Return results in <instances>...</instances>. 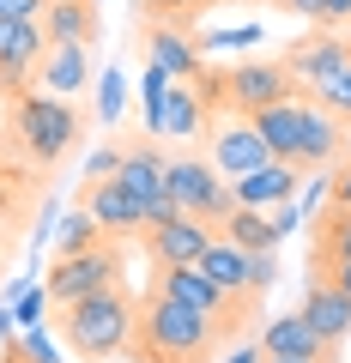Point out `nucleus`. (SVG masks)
Masks as SVG:
<instances>
[{
  "mask_svg": "<svg viewBox=\"0 0 351 363\" xmlns=\"http://www.w3.org/2000/svg\"><path fill=\"white\" fill-rule=\"evenodd\" d=\"M218 339L224 327L212 315L188 309V303H169V297H145L140 315H133V363H212L218 357Z\"/></svg>",
  "mask_w": 351,
  "mask_h": 363,
  "instance_id": "f257e3e1",
  "label": "nucleus"
},
{
  "mask_svg": "<svg viewBox=\"0 0 351 363\" xmlns=\"http://www.w3.org/2000/svg\"><path fill=\"white\" fill-rule=\"evenodd\" d=\"M133 315H140V303L121 285H109V291H97V297H79V303H67V309H55V327H61V339H67L73 357L116 363V357H128V345H133Z\"/></svg>",
  "mask_w": 351,
  "mask_h": 363,
  "instance_id": "f03ea898",
  "label": "nucleus"
},
{
  "mask_svg": "<svg viewBox=\"0 0 351 363\" xmlns=\"http://www.w3.org/2000/svg\"><path fill=\"white\" fill-rule=\"evenodd\" d=\"M6 133H13V145L37 169H55L79 140H85V109L67 104V97H49V91H25V97H13Z\"/></svg>",
  "mask_w": 351,
  "mask_h": 363,
  "instance_id": "7ed1b4c3",
  "label": "nucleus"
},
{
  "mask_svg": "<svg viewBox=\"0 0 351 363\" xmlns=\"http://www.w3.org/2000/svg\"><path fill=\"white\" fill-rule=\"evenodd\" d=\"M194 85L212 104V116H260V109H273V104H285V97L303 91L285 61H236L224 73H200Z\"/></svg>",
  "mask_w": 351,
  "mask_h": 363,
  "instance_id": "20e7f679",
  "label": "nucleus"
},
{
  "mask_svg": "<svg viewBox=\"0 0 351 363\" xmlns=\"http://www.w3.org/2000/svg\"><path fill=\"white\" fill-rule=\"evenodd\" d=\"M164 188H169V200H176V212H188V218L212 224V230H218V224L236 212L230 182H224L218 169H212V157L194 152V145H176V152H169V164H164Z\"/></svg>",
  "mask_w": 351,
  "mask_h": 363,
  "instance_id": "39448f33",
  "label": "nucleus"
},
{
  "mask_svg": "<svg viewBox=\"0 0 351 363\" xmlns=\"http://www.w3.org/2000/svg\"><path fill=\"white\" fill-rule=\"evenodd\" d=\"M109 285H121V248L116 242H91V248H79V255H55L49 279H43L49 309H67V303H79V297H97V291H109Z\"/></svg>",
  "mask_w": 351,
  "mask_h": 363,
  "instance_id": "423d86ee",
  "label": "nucleus"
},
{
  "mask_svg": "<svg viewBox=\"0 0 351 363\" xmlns=\"http://www.w3.org/2000/svg\"><path fill=\"white\" fill-rule=\"evenodd\" d=\"M152 291H157V297H169V303H188V309L212 315L224 333H230V327H243V315H248V303L224 297L206 272H200V260H194V267H152Z\"/></svg>",
  "mask_w": 351,
  "mask_h": 363,
  "instance_id": "0eeeda50",
  "label": "nucleus"
},
{
  "mask_svg": "<svg viewBox=\"0 0 351 363\" xmlns=\"http://www.w3.org/2000/svg\"><path fill=\"white\" fill-rule=\"evenodd\" d=\"M206 128H212V104L200 97V85H182V79L164 91L157 109H145V140L157 145H194L206 140Z\"/></svg>",
  "mask_w": 351,
  "mask_h": 363,
  "instance_id": "6e6552de",
  "label": "nucleus"
},
{
  "mask_svg": "<svg viewBox=\"0 0 351 363\" xmlns=\"http://www.w3.org/2000/svg\"><path fill=\"white\" fill-rule=\"evenodd\" d=\"M206 157H212V169H218L224 182H236V176H248V169H260L267 164V140L255 133V121L248 116H212V128H206Z\"/></svg>",
  "mask_w": 351,
  "mask_h": 363,
  "instance_id": "1a4fd4ad",
  "label": "nucleus"
},
{
  "mask_svg": "<svg viewBox=\"0 0 351 363\" xmlns=\"http://www.w3.org/2000/svg\"><path fill=\"white\" fill-rule=\"evenodd\" d=\"M140 55L152 67H164L169 79H182V85H194L200 73H206V55H200V37H188L182 25H169V18H157V25H140Z\"/></svg>",
  "mask_w": 351,
  "mask_h": 363,
  "instance_id": "9d476101",
  "label": "nucleus"
},
{
  "mask_svg": "<svg viewBox=\"0 0 351 363\" xmlns=\"http://www.w3.org/2000/svg\"><path fill=\"white\" fill-rule=\"evenodd\" d=\"M145 236V260L152 267H194L200 255L212 248V224H200V218H188V212H176V218H164V224H152V230H140Z\"/></svg>",
  "mask_w": 351,
  "mask_h": 363,
  "instance_id": "9b49d317",
  "label": "nucleus"
},
{
  "mask_svg": "<svg viewBox=\"0 0 351 363\" xmlns=\"http://www.w3.org/2000/svg\"><path fill=\"white\" fill-rule=\"evenodd\" d=\"M43 49V25H18V18H0V97H25L30 91V73H37Z\"/></svg>",
  "mask_w": 351,
  "mask_h": 363,
  "instance_id": "f8f14e48",
  "label": "nucleus"
},
{
  "mask_svg": "<svg viewBox=\"0 0 351 363\" xmlns=\"http://www.w3.org/2000/svg\"><path fill=\"white\" fill-rule=\"evenodd\" d=\"M297 188H303V169L285 164V157H267L260 169H248V176L230 182V200L248 206V212H273V206H285V200H297Z\"/></svg>",
  "mask_w": 351,
  "mask_h": 363,
  "instance_id": "ddd939ff",
  "label": "nucleus"
},
{
  "mask_svg": "<svg viewBox=\"0 0 351 363\" xmlns=\"http://www.w3.org/2000/svg\"><path fill=\"white\" fill-rule=\"evenodd\" d=\"M255 345H260V357H303V363H339V351L327 345V339L315 333V327L303 321L297 309H291V315H273V321L260 327V339H255Z\"/></svg>",
  "mask_w": 351,
  "mask_h": 363,
  "instance_id": "4468645a",
  "label": "nucleus"
},
{
  "mask_svg": "<svg viewBox=\"0 0 351 363\" xmlns=\"http://www.w3.org/2000/svg\"><path fill=\"white\" fill-rule=\"evenodd\" d=\"M297 315H303V321H309V327H315V333H321L333 351L351 339V297L333 285V279H321V272H315L309 285H303V303H297Z\"/></svg>",
  "mask_w": 351,
  "mask_h": 363,
  "instance_id": "2eb2a0df",
  "label": "nucleus"
},
{
  "mask_svg": "<svg viewBox=\"0 0 351 363\" xmlns=\"http://www.w3.org/2000/svg\"><path fill=\"white\" fill-rule=\"evenodd\" d=\"M30 85L73 104L79 91L91 85V49H79V43H49V49H43V61H37V73H30Z\"/></svg>",
  "mask_w": 351,
  "mask_h": 363,
  "instance_id": "dca6fc26",
  "label": "nucleus"
},
{
  "mask_svg": "<svg viewBox=\"0 0 351 363\" xmlns=\"http://www.w3.org/2000/svg\"><path fill=\"white\" fill-rule=\"evenodd\" d=\"M200 272H206L224 297H236V303H248V309H255V297H260V291H255V255H248V248H236L230 236H212V248L200 255Z\"/></svg>",
  "mask_w": 351,
  "mask_h": 363,
  "instance_id": "f3484780",
  "label": "nucleus"
},
{
  "mask_svg": "<svg viewBox=\"0 0 351 363\" xmlns=\"http://www.w3.org/2000/svg\"><path fill=\"white\" fill-rule=\"evenodd\" d=\"M79 206L91 212V224L109 236V242H121V236H140V206H133V194L121 188V182H85Z\"/></svg>",
  "mask_w": 351,
  "mask_h": 363,
  "instance_id": "a211bd4d",
  "label": "nucleus"
},
{
  "mask_svg": "<svg viewBox=\"0 0 351 363\" xmlns=\"http://www.w3.org/2000/svg\"><path fill=\"white\" fill-rule=\"evenodd\" d=\"M43 37L91 49V43L104 37V13H97V0H49V6H43Z\"/></svg>",
  "mask_w": 351,
  "mask_h": 363,
  "instance_id": "6ab92c4d",
  "label": "nucleus"
},
{
  "mask_svg": "<svg viewBox=\"0 0 351 363\" xmlns=\"http://www.w3.org/2000/svg\"><path fill=\"white\" fill-rule=\"evenodd\" d=\"M345 61H351V37H333V30H315V37L291 43V55H285L291 79H297L303 91H309V85H315L321 73H333V67H345Z\"/></svg>",
  "mask_w": 351,
  "mask_h": 363,
  "instance_id": "aec40b11",
  "label": "nucleus"
},
{
  "mask_svg": "<svg viewBox=\"0 0 351 363\" xmlns=\"http://www.w3.org/2000/svg\"><path fill=\"white\" fill-rule=\"evenodd\" d=\"M339 145H345V133H339V116H327L321 104H303V133H297V169L309 176V169H327L339 157Z\"/></svg>",
  "mask_w": 351,
  "mask_h": 363,
  "instance_id": "412c9836",
  "label": "nucleus"
},
{
  "mask_svg": "<svg viewBox=\"0 0 351 363\" xmlns=\"http://www.w3.org/2000/svg\"><path fill=\"white\" fill-rule=\"evenodd\" d=\"M303 104L309 97H285V104H273V109H260V116H248L255 121V133L267 140V152L273 157H285V164H297V133H303Z\"/></svg>",
  "mask_w": 351,
  "mask_h": 363,
  "instance_id": "4be33fe9",
  "label": "nucleus"
},
{
  "mask_svg": "<svg viewBox=\"0 0 351 363\" xmlns=\"http://www.w3.org/2000/svg\"><path fill=\"white\" fill-rule=\"evenodd\" d=\"M333 260H351V212L327 200L321 218H315V255H309V267L321 272V267H333Z\"/></svg>",
  "mask_w": 351,
  "mask_h": 363,
  "instance_id": "5701e85b",
  "label": "nucleus"
},
{
  "mask_svg": "<svg viewBox=\"0 0 351 363\" xmlns=\"http://www.w3.org/2000/svg\"><path fill=\"white\" fill-rule=\"evenodd\" d=\"M218 236H230V242L248 248V255H273V248L285 242V236L273 230V218H267V212H248V206H236L230 218L218 224Z\"/></svg>",
  "mask_w": 351,
  "mask_h": 363,
  "instance_id": "b1692460",
  "label": "nucleus"
},
{
  "mask_svg": "<svg viewBox=\"0 0 351 363\" xmlns=\"http://www.w3.org/2000/svg\"><path fill=\"white\" fill-rule=\"evenodd\" d=\"M303 97H315V104L327 109V116H339V121H351V61L345 67H333V73H321Z\"/></svg>",
  "mask_w": 351,
  "mask_h": 363,
  "instance_id": "393cba45",
  "label": "nucleus"
},
{
  "mask_svg": "<svg viewBox=\"0 0 351 363\" xmlns=\"http://www.w3.org/2000/svg\"><path fill=\"white\" fill-rule=\"evenodd\" d=\"M0 363H61V351H55V339L43 333V327H18V333L0 345Z\"/></svg>",
  "mask_w": 351,
  "mask_h": 363,
  "instance_id": "a878e982",
  "label": "nucleus"
},
{
  "mask_svg": "<svg viewBox=\"0 0 351 363\" xmlns=\"http://www.w3.org/2000/svg\"><path fill=\"white\" fill-rule=\"evenodd\" d=\"M91 242H109V236L91 224V212H85V206H79L73 218H67L61 230H55V255H79V248H91Z\"/></svg>",
  "mask_w": 351,
  "mask_h": 363,
  "instance_id": "bb28decb",
  "label": "nucleus"
},
{
  "mask_svg": "<svg viewBox=\"0 0 351 363\" xmlns=\"http://www.w3.org/2000/svg\"><path fill=\"white\" fill-rule=\"evenodd\" d=\"M121 104H128V85H121V73L109 67V73L97 79V121H104V128H116V121H121Z\"/></svg>",
  "mask_w": 351,
  "mask_h": 363,
  "instance_id": "cd10ccee",
  "label": "nucleus"
},
{
  "mask_svg": "<svg viewBox=\"0 0 351 363\" xmlns=\"http://www.w3.org/2000/svg\"><path fill=\"white\" fill-rule=\"evenodd\" d=\"M206 13V0H152V13H145V25H157V18H169V25H182V18H200Z\"/></svg>",
  "mask_w": 351,
  "mask_h": 363,
  "instance_id": "c85d7f7f",
  "label": "nucleus"
},
{
  "mask_svg": "<svg viewBox=\"0 0 351 363\" xmlns=\"http://www.w3.org/2000/svg\"><path fill=\"white\" fill-rule=\"evenodd\" d=\"M116 169H121V145H97L85 157V182H116Z\"/></svg>",
  "mask_w": 351,
  "mask_h": 363,
  "instance_id": "c756f323",
  "label": "nucleus"
},
{
  "mask_svg": "<svg viewBox=\"0 0 351 363\" xmlns=\"http://www.w3.org/2000/svg\"><path fill=\"white\" fill-rule=\"evenodd\" d=\"M169 85H176V79H169L164 67H152V61H145V73H140V104H145V109H157Z\"/></svg>",
  "mask_w": 351,
  "mask_h": 363,
  "instance_id": "7c9ffc66",
  "label": "nucleus"
},
{
  "mask_svg": "<svg viewBox=\"0 0 351 363\" xmlns=\"http://www.w3.org/2000/svg\"><path fill=\"white\" fill-rule=\"evenodd\" d=\"M43 315H49V291H25L18 309H13V321H18V327H37Z\"/></svg>",
  "mask_w": 351,
  "mask_h": 363,
  "instance_id": "2f4dec72",
  "label": "nucleus"
},
{
  "mask_svg": "<svg viewBox=\"0 0 351 363\" xmlns=\"http://www.w3.org/2000/svg\"><path fill=\"white\" fill-rule=\"evenodd\" d=\"M327 188H333V176H327V169H309V176H303V188H297V206H327Z\"/></svg>",
  "mask_w": 351,
  "mask_h": 363,
  "instance_id": "473e14b6",
  "label": "nucleus"
},
{
  "mask_svg": "<svg viewBox=\"0 0 351 363\" xmlns=\"http://www.w3.org/2000/svg\"><path fill=\"white\" fill-rule=\"evenodd\" d=\"M339 25H351V0H321L315 6V30H339Z\"/></svg>",
  "mask_w": 351,
  "mask_h": 363,
  "instance_id": "72a5a7b5",
  "label": "nucleus"
},
{
  "mask_svg": "<svg viewBox=\"0 0 351 363\" xmlns=\"http://www.w3.org/2000/svg\"><path fill=\"white\" fill-rule=\"evenodd\" d=\"M43 6H49V0H0V18H18V25H43Z\"/></svg>",
  "mask_w": 351,
  "mask_h": 363,
  "instance_id": "f704fd0d",
  "label": "nucleus"
},
{
  "mask_svg": "<svg viewBox=\"0 0 351 363\" xmlns=\"http://www.w3.org/2000/svg\"><path fill=\"white\" fill-rule=\"evenodd\" d=\"M267 218H273V230H279V236H291V230L303 224V206H297V200H285V206H273Z\"/></svg>",
  "mask_w": 351,
  "mask_h": 363,
  "instance_id": "c9c22d12",
  "label": "nucleus"
},
{
  "mask_svg": "<svg viewBox=\"0 0 351 363\" xmlns=\"http://www.w3.org/2000/svg\"><path fill=\"white\" fill-rule=\"evenodd\" d=\"M273 285H279V260H273V255H255V291L267 297Z\"/></svg>",
  "mask_w": 351,
  "mask_h": 363,
  "instance_id": "e433bc0d",
  "label": "nucleus"
},
{
  "mask_svg": "<svg viewBox=\"0 0 351 363\" xmlns=\"http://www.w3.org/2000/svg\"><path fill=\"white\" fill-rule=\"evenodd\" d=\"M327 200L351 212V164H339V176H333V188H327Z\"/></svg>",
  "mask_w": 351,
  "mask_h": 363,
  "instance_id": "4c0bfd02",
  "label": "nucleus"
},
{
  "mask_svg": "<svg viewBox=\"0 0 351 363\" xmlns=\"http://www.w3.org/2000/svg\"><path fill=\"white\" fill-rule=\"evenodd\" d=\"M321 279H333V285L351 297V260H333V267H321Z\"/></svg>",
  "mask_w": 351,
  "mask_h": 363,
  "instance_id": "58836bf2",
  "label": "nucleus"
},
{
  "mask_svg": "<svg viewBox=\"0 0 351 363\" xmlns=\"http://www.w3.org/2000/svg\"><path fill=\"white\" fill-rule=\"evenodd\" d=\"M279 6H285V13H297V18H309V25H315V6H321V0H279Z\"/></svg>",
  "mask_w": 351,
  "mask_h": 363,
  "instance_id": "ea45409f",
  "label": "nucleus"
},
{
  "mask_svg": "<svg viewBox=\"0 0 351 363\" xmlns=\"http://www.w3.org/2000/svg\"><path fill=\"white\" fill-rule=\"evenodd\" d=\"M224 363H260V345H236V351H230Z\"/></svg>",
  "mask_w": 351,
  "mask_h": 363,
  "instance_id": "a19ab883",
  "label": "nucleus"
},
{
  "mask_svg": "<svg viewBox=\"0 0 351 363\" xmlns=\"http://www.w3.org/2000/svg\"><path fill=\"white\" fill-rule=\"evenodd\" d=\"M0 212H13V182H6V164H0Z\"/></svg>",
  "mask_w": 351,
  "mask_h": 363,
  "instance_id": "79ce46f5",
  "label": "nucleus"
},
{
  "mask_svg": "<svg viewBox=\"0 0 351 363\" xmlns=\"http://www.w3.org/2000/svg\"><path fill=\"white\" fill-rule=\"evenodd\" d=\"M18 333V321H13V309H0V345H6V339Z\"/></svg>",
  "mask_w": 351,
  "mask_h": 363,
  "instance_id": "37998d69",
  "label": "nucleus"
},
{
  "mask_svg": "<svg viewBox=\"0 0 351 363\" xmlns=\"http://www.w3.org/2000/svg\"><path fill=\"white\" fill-rule=\"evenodd\" d=\"M145 13H152V0H133V18H140V25H145Z\"/></svg>",
  "mask_w": 351,
  "mask_h": 363,
  "instance_id": "c03bdc74",
  "label": "nucleus"
},
{
  "mask_svg": "<svg viewBox=\"0 0 351 363\" xmlns=\"http://www.w3.org/2000/svg\"><path fill=\"white\" fill-rule=\"evenodd\" d=\"M267 363H303V357H267Z\"/></svg>",
  "mask_w": 351,
  "mask_h": 363,
  "instance_id": "a18cd8bd",
  "label": "nucleus"
},
{
  "mask_svg": "<svg viewBox=\"0 0 351 363\" xmlns=\"http://www.w3.org/2000/svg\"><path fill=\"white\" fill-rule=\"evenodd\" d=\"M97 6H104V0H97Z\"/></svg>",
  "mask_w": 351,
  "mask_h": 363,
  "instance_id": "49530a36",
  "label": "nucleus"
}]
</instances>
